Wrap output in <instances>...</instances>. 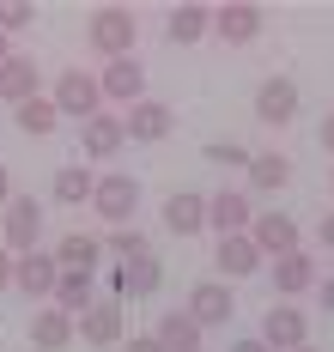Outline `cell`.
Listing matches in <instances>:
<instances>
[{"mask_svg": "<svg viewBox=\"0 0 334 352\" xmlns=\"http://www.w3.org/2000/svg\"><path fill=\"white\" fill-rule=\"evenodd\" d=\"M110 255H122V261H140V255H152L146 231H134V225H122V231L110 237Z\"/></svg>", "mask_w": 334, "mask_h": 352, "instance_id": "29", "label": "cell"}, {"mask_svg": "<svg viewBox=\"0 0 334 352\" xmlns=\"http://www.w3.org/2000/svg\"><path fill=\"white\" fill-rule=\"evenodd\" d=\"M122 140H128V128H122V116H91L85 128H79V146H85V158H115L122 152Z\"/></svg>", "mask_w": 334, "mask_h": 352, "instance_id": "21", "label": "cell"}, {"mask_svg": "<svg viewBox=\"0 0 334 352\" xmlns=\"http://www.w3.org/2000/svg\"><path fill=\"white\" fill-rule=\"evenodd\" d=\"M207 31H213V6H201V0H183V6H170V19H164V43H177V49L201 43Z\"/></svg>", "mask_w": 334, "mask_h": 352, "instance_id": "17", "label": "cell"}, {"mask_svg": "<svg viewBox=\"0 0 334 352\" xmlns=\"http://www.w3.org/2000/svg\"><path fill=\"white\" fill-rule=\"evenodd\" d=\"M49 195L61 201V207H91V195H98V176L85 170V164H61L55 182H49Z\"/></svg>", "mask_w": 334, "mask_h": 352, "instance_id": "24", "label": "cell"}, {"mask_svg": "<svg viewBox=\"0 0 334 352\" xmlns=\"http://www.w3.org/2000/svg\"><path fill=\"white\" fill-rule=\"evenodd\" d=\"M6 285H12V249L0 243V292H6Z\"/></svg>", "mask_w": 334, "mask_h": 352, "instance_id": "35", "label": "cell"}, {"mask_svg": "<svg viewBox=\"0 0 334 352\" xmlns=\"http://www.w3.org/2000/svg\"><path fill=\"white\" fill-rule=\"evenodd\" d=\"M98 255H104V243H98L91 231H67V237L55 243V261H61V267H85V274H91Z\"/></svg>", "mask_w": 334, "mask_h": 352, "instance_id": "28", "label": "cell"}, {"mask_svg": "<svg viewBox=\"0 0 334 352\" xmlns=\"http://www.w3.org/2000/svg\"><path fill=\"white\" fill-rule=\"evenodd\" d=\"M316 140H322V152H334V109L322 116V128H316Z\"/></svg>", "mask_w": 334, "mask_h": 352, "instance_id": "34", "label": "cell"}, {"mask_svg": "<svg viewBox=\"0 0 334 352\" xmlns=\"http://www.w3.org/2000/svg\"><path fill=\"white\" fill-rule=\"evenodd\" d=\"M31 340H37L43 352H61V346H74V316H67L61 304H43L37 316H31Z\"/></svg>", "mask_w": 334, "mask_h": 352, "instance_id": "23", "label": "cell"}, {"mask_svg": "<svg viewBox=\"0 0 334 352\" xmlns=\"http://www.w3.org/2000/svg\"><path fill=\"white\" fill-rule=\"evenodd\" d=\"M98 91L110 98V104H140L146 98V73H140V61L128 55V61H104V73H98Z\"/></svg>", "mask_w": 334, "mask_h": 352, "instance_id": "9", "label": "cell"}, {"mask_svg": "<svg viewBox=\"0 0 334 352\" xmlns=\"http://www.w3.org/2000/svg\"><path fill=\"white\" fill-rule=\"evenodd\" d=\"M0 243L12 249V255H31L43 243V207L31 195H12L6 207H0Z\"/></svg>", "mask_w": 334, "mask_h": 352, "instance_id": "3", "label": "cell"}, {"mask_svg": "<svg viewBox=\"0 0 334 352\" xmlns=\"http://www.w3.org/2000/svg\"><path fill=\"white\" fill-rule=\"evenodd\" d=\"M267 274H274V292H280V298H304V292H316V255H304V249L274 255Z\"/></svg>", "mask_w": 334, "mask_h": 352, "instance_id": "10", "label": "cell"}, {"mask_svg": "<svg viewBox=\"0 0 334 352\" xmlns=\"http://www.w3.org/2000/svg\"><path fill=\"white\" fill-rule=\"evenodd\" d=\"M12 122H19L31 140H49V134H55V122H61V109H55V98H31V104L12 109Z\"/></svg>", "mask_w": 334, "mask_h": 352, "instance_id": "27", "label": "cell"}, {"mask_svg": "<svg viewBox=\"0 0 334 352\" xmlns=\"http://www.w3.org/2000/svg\"><path fill=\"white\" fill-rule=\"evenodd\" d=\"M6 201H12V170L0 164V207H6Z\"/></svg>", "mask_w": 334, "mask_h": 352, "instance_id": "36", "label": "cell"}, {"mask_svg": "<svg viewBox=\"0 0 334 352\" xmlns=\"http://www.w3.org/2000/svg\"><path fill=\"white\" fill-rule=\"evenodd\" d=\"M201 334H207V328L188 316V310H164L158 328H152V340H158L164 352H201Z\"/></svg>", "mask_w": 334, "mask_h": 352, "instance_id": "20", "label": "cell"}, {"mask_svg": "<svg viewBox=\"0 0 334 352\" xmlns=\"http://www.w3.org/2000/svg\"><path fill=\"white\" fill-rule=\"evenodd\" d=\"M122 128H128V140H170L177 134V116H170V104H158V98H140V104L122 109Z\"/></svg>", "mask_w": 334, "mask_h": 352, "instance_id": "8", "label": "cell"}, {"mask_svg": "<svg viewBox=\"0 0 334 352\" xmlns=\"http://www.w3.org/2000/svg\"><path fill=\"white\" fill-rule=\"evenodd\" d=\"M219 274L225 280H249V274H261V249L249 243V231L219 237Z\"/></svg>", "mask_w": 334, "mask_h": 352, "instance_id": "22", "label": "cell"}, {"mask_svg": "<svg viewBox=\"0 0 334 352\" xmlns=\"http://www.w3.org/2000/svg\"><path fill=\"white\" fill-rule=\"evenodd\" d=\"M55 280H61V261H55V255H37V249H31V255L12 261V285H19L25 298H55Z\"/></svg>", "mask_w": 334, "mask_h": 352, "instance_id": "12", "label": "cell"}, {"mask_svg": "<svg viewBox=\"0 0 334 352\" xmlns=\"http://www.w3.org/2000/svg\"><path fill=\"white\" fill-rule=\"evenodd\" d=\"M91 212L104 219V225H134V212H140V176H128V170H110V176H98V195H91Z\"/></svg>", "mask_w": 334, "mask_h": 352, "instance_id": "2", "label": "cell"}, {"mask_svg": "<svg viewBox=\"0 0 334 352\" xmlns=\"http://www.w3.org/2000/svg\"><path fill=\"white\" fill-rule=\"evenodd\" d=\"M329 188H334V176H329Z\"/></svg>", "mask_w": 334, "mask_h": 352, "instance_id": "40", "label": "cell"}, {"mask_svg": "<svg viewBox=\"0 0 334 352\" xmlns=\"http://www.w3.org/2000/svg\"><path fill=\"white\" fill-rule=\"evenodd\" d=\"M316 298H322V310H334V280H322V285H316Z\"/></svg>", "mask_w": 334, "mask_h": 352, "instance_id": "37", "label": "cell"}, {"mask_svg": "<svg viewBox=\"0 0 334 352\" xmlns=\"http://www.w3.org/2000/svg\"><path fill=\"white\" fill-rule=\"evenodd\" d=\"M298 352H304V346H298Z\"/></svg>", "mask_w": 334, "mask_h": 352, "instance_id": "41", "label": "cell"}, {"mask_svg": "<svg viewBox=\"0 0 334 352\" xmlns=\"http://www.w3.org/2000/svg\"><path fill=\"white\" fill-rule=\"evenodd\" d=\"M122 316H128V304L115 298V304H91L85 316H79V334L91 340V346H122L128 334H122Z\"/></svg>", "mask_w": 334, "mask_h": 352, "instance_id": "19", "label": "cell"}, {"mask_svg": "<svg viewBox=\"0 0 334 352\" xmlns=\"http://www.w3.org/2000/svg\"><path fill=\"white\" fill-rule=\"evenodd\" d=\"M249 243H256L267 261H274V255H292L298 249V225L286 212H256V219H249Z\"/></svg>", "mask_w": 334, "mask_h": 352, "instance_id": "16", "label": "cell"}, {"mask_svg": "<svg viewBox=\"0 0 334 352\" xmlns=\"http://www.w3.org/2000/svg\"><path fill=\"white\" fill-rule=\"evenodd\" d=\"M122 352H164V346H158L152 334H128V340H122Z\"/></svg>", "mask_w": 334, "mask_h": 352, "instance_id": "33", "label": "cell"}, {"mask_svg": "<svg viewBox=\"0 0 334 352\" xmlns=\"http://www.w3.org/2000/svg\"><path fill=\"white\" fill-rule=\"evenodd\" d=\"M85 43H91L104 61H128V55H134V43H140V25H134V12H128V6H98V12H91V25H85Z\"/></svg>", "mask_w": 334, "mask_h": 352, "instance_id": "1", "label": "cell"}, {"mask_svg": "<svg viewBox=\"0 0 334 352\" xmlns=\"http://www.w3.org/2000/svg\"><path fill=\"white\" fill-rule=\"evenodd\" d=\"M183 310L201 322V328H225V322L237 316V298H231V285H225V280H201L194 292H188Z\"/></svg>", "mask_w": 334, "mask_h": 352, "instance_id": "7", "label": "cell"}, {"mask_svg": "<svg viewBox=\"0 0 334 352\" xmlns=\"http://www.w3.org/2000/svg\"><path fill=\"white\" fill-rule=\"evenodd\" d=\"M304 340H310L304 304H274V310L261 316V346H267V352H298Z\"/></svg>", "mask_w": 334, "mask_h": 352, "instance_id": "5", "label": "cell"}, {"mask_svg": "<svg viewBox=\"0 0 334 352\" xmlns=\"http://www.w3.org/2000/svg\"><path fill=\"white\" fill-rule=\"evenodd\" d=\"M164 231H170V237H201V231H207V195L177 188V195L164 201Z\"/></svg>", "mask_w": 334, "mask_h": 352, "instance_id": "13", "label": "cell"}, {"mask_svg": "<svg viewBox=\"0 0 334 352\" xmlns=\"http://www.w3.org/2000/svg\"><path fill=\"white\" fill-rule=\"evenodd\" d=\"M249 188H261V195H274V188H286L292 182V164L280 158V152H249Z\"/></svg>", "mask_w": 334, "mask_h": 352, "instance_id": "26", "label": "cell"}, {"mask_svg": "<svg viewBox=\"0 0 334 352\" xmlns=\"http://www.w3.org/2000/svg\"><path fill=\"white\" fill-rule=\"evenodd\" d=\"M49 98H55V109H61V116H74L79 128H85L91 116H104V91H98V79H91V73H79V67L61 73Z\"/></svg>", "mask_w": 334, "mask_h": 352, "instance_id": "4", "label": "cell"}, {"mask_svg": "<svg viewBox=\"0 0 334 352\" xmlns=\"http://www.w3.org/2000/svg\"><path fill=\"white\" fill-rule=\"evenodd\" d=\"M249 219H256V207H249V195H243V188H219V195H207V225H213L219 237L249 231Z\"/></svg>", "mask_w": 334, "mask_h": 352, "instance_id": "15", "label": "cell"}, {"mask_svg": "<svg viewBox=\"0 0 334 352\" xmlns=\"http://www.w3.org/2000/svg\"><path fill=\"white\" fill-rule=\"evenodd\" d=\"M31 98H43V73L37 61H25V55H12L6 67H0V104H31Z\"/></svg>", "mask_w": 334, "mask_h": 352, "instance_id": "18", "label": "cell"}, {"mask_svg": "<svg viewBox=\"0 0 334 352\" xmlns=\"http://www.w3.org/2000/svg\"><path fill=\"white\" fill-rule=\"evenodd\" d=\"M256 116L267 122V128H286V122L298 116V85L286 79V73H274V79L256 85Z\"/></svg>", "mask_w": 334, "mask_h": 352, "instance_id": "11", "label": "cell"}, {"mask_svg": "<svg viewBox=\"0 0 334 352\" xmlns=\"http://www.w3.org/2000/svg\"><path fill=\"white\" fill-rule=\"evenodd\" d=\"M31 19H37V6H31V0H0V36L25 31Z\"/></svg>", "mask_w": 334, "mask_h": 352, "instance_id": "30", "label": "cell"}, {"mask_svg": "<svg viewBox=\"0 0 334 352\" xmlns=\"http://www.w3.org/2000/svg\"><path fill=\"white\" fill-rule=\"evenodd\" d=\"M316 243L334 255V212H322V219H316Z\"/></svg>", "mask_w": 334, "mask_h": 352, "instance_id": "32", "label": "cell"}, {"mask_svg": "<svg viewBox=\"0 0 334 352\" xmlns=\"http://www.w3.org/2000/svg\"><path fill=\"white\" fill-rule=\"evenodd\" d=\"M6 61H12V43H6V36H0V67H6Z\"/></svg>", "mask_w": 334, "mask_h": 352, "instance_id": "39", "label": "cell"}, {"mask_svg": "<svg viewBox=\"0 0 334 352\" xmlns=\"http://www.w3.org/2000/svg\"><path fill=\"white\" fill-rule=\"evenodd\" d=\"M231 352H267V346H261V334H249V340H237Z\"/></svg>", "mask_w": 334, "mask_h": 352, "instance_id": "38", "label": "cell"}, {"mask_svg": "<svg viewBox=\"0 0 334 352\" xmlns=\"http://www.w3.org/2000/svg\"><path fill=\"white\" fill-rule=\"evenodd\" d=\"M55 304L67 310V316H85L98 298H91V274L85 267H61V280H55Z\"/></svg>", "mask_w": 334, "mask_h": 352, "instance_id": "25", "label": "cell"}, {"mask_svg": "<svg viewBox=\"0 0 334 352\" xmlns=\"http://www.w3.org/2000/svg\"><path fill=\"white\" fill-rule=\"evenodd\" d=\"M207 158H213V164H249V152H243L237 140H213V146H207Z\"/></svg>", "mask_w": 334, "mask_h": 352, "instance_id": "31", "label": "cell"}, {"mask_svg": "<svg viewBox=\"0 0 334 352\" xmlns=\"http://www.w3.org/2000/svg\"><path fill=\"white\" fill-rule=\"evenodd\" d=\"M213 31H219V43H231V49L256 43L261 36V6L256 0H225V6H213Z\"/></svg>", "mask_w": 334, "mask_h": 352, "instance_id": "6", "label": "cell"}, {"mask_svg": "<svg viewBox=\"0 0 334 352\" xmlns=\"http://www.w3.org/2000/svg\"><path fill=\"white\" fill-rule=\"evenodd\" d=\"M158 280H164V261H158V255H140V261H122L110 285H115V298H122V304H134V298H152Z\"/></svg>", "mask_w": 334, "mask_h": 352, "instance_id": "14", "label": "cell"}]
</instances>
